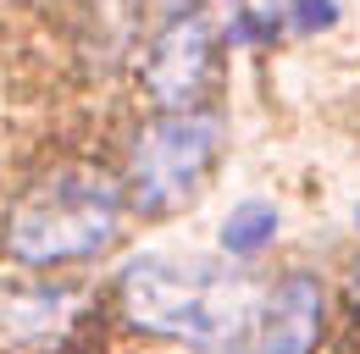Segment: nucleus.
I'll return each instance as SVG.
<instances>
[{"label": "nucleus", "mask_w": 360, "mask_h": 354, "mask_svg": "<svg viewBox=\"0 0 360 354\" xmlns=\"http://www.w3.org/2000/svg\"><path fill=\"white\" fill-rule=\"evenodd\" d=\"M321 327V288L311 277H283L261 299V315L238 354H311Z\"/></svg>", "instance_id": "obj_5"}, {"label": "nucleus", "mask_w": 360, "mask_h": 354, "mask_svg": "<svg viewBox=\"0 0 360 354\" xmlns=\"http://www.w3.org/2000/svg\"><path fill=\"white\" fill-rule=\"evenodd\" d=\"M117 216H122V194L105 177H50L17 205V216L6 227V249L22 266L89 261L117 238Z\"/></svg>", "instance_id": "obj_2"}, {"label": "nucleus", "mask_w": 360, "mask_h": 354, "mask_svg": "<svg viewBox=\"0 0 360 354\" xmlns=\"http://www.w3.org/2000/svg\"><path fill=\"white\" fill-rule=\"evenodd\" d=\"M211 55H217V22H211V11L188 6V11H178V17L155 34L150 61H144V84H150V94H155L167 111H188L194 94L205 88Z\"/></svg>", "instance_id": "obj_4"}, {"label": "nucleus", "mask_w": 360, "mask_h": 354, "mask_svg": "<svg viewBox=\"0 0 360 354\" xmlns=\"http://www.w3.org/2000/svg\"><path fill=\"white\" fill-rule=\"evenodd\" d=\"M355 227H360V205H355Z\"/></svg>", "instance_id": "obj_9"}, {"label": "nucleus", "mask_w": 360, "mask_h": 354, "mask_svg": "<svg viewBox=\"0 0 360 354\" xmlns=\"http://www.w3.org/2000/svg\"><path fill=\"white\" fill-rule=\"evenodd\" d=\"M217 144H222V122L205 117V111H167L161 122H150L134 144V161H128L134 205L150 211V216L178 211L183 199L200 188Z\"/></svg>", "instance_id": "obj_3"}, {"label": "nucleus", "mask_w": 360, "mask_h": 354, "mask_svg": "<svg viewBox=\"0 0 360 354\" xmlns=\"http://www.w3.org/2000/svg\"><path fill=\"white\" fill-rule=\"evenodd\" d=\"M271 232H277V211H271L266 199H244V205H233V216L222 221V249L238 255V261H250V255H261L271 244Z\"/></svg>", "instance_id": "obj_7"}, {"label": "nucleus", "mask_w": 360, "mask_h": 354, "mask_svg": "<svg viewBox=\"0 0 360 354\" xmlns=\"http://www.w3.org/2000/svg\"><path fill=\"white\" fill-rule=\"evenodd\" d=\"M338 22V6L333 0H294V28L311 34V28H333Z\"/></svg>", "instance_id": "obj_8"}, {"label": "nucleus", "mask_w": 360, "mask_h": 354, "mask_svg": "<svg viewBox=\"0 0 360 354\" xmlns=\"http://www.w3.org/2000/svg\"><path fill=\"white\" fill-rule=\"evenodd\" d=\"M261 288L217 261H167V255H139L122 271V310L128 321L178 338L200 354H238L255 315H261Z\"/></svg>", "instance_id": "obj_1"}, {"label": "nucleus", "mask_w": 360, "mask_h": 354, "mask_svg": "<svg viewBox=\"0 0 360 354\" xmlns=\"http://www.w3.org/2000/svg\"><path fill=\"white\" fill-rule=\"evenodd\" d=\"M72 294L61 288H6L0 294V349L11 354H45L72 327Z\"/></svg>", "instance_id": "obj_6"}]
</instances>
